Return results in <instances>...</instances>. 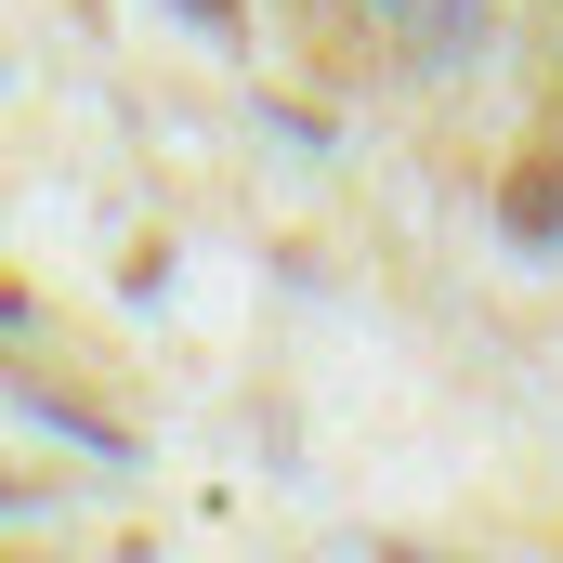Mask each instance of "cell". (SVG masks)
Segmentation results:
<instances>
[{
  "label": "cell",
  "mask_w": 563,
  "mask_h": 563,
  "mask_svg": "<svg viewBox=\"0 0 563 563\" xmlns=\"http://www.w3.org/2000/svg\"><path fill=\"white\" fill-rule=\"evenodd\" d=\"M511 236L525 250H563V157H525L511 170Z\"/></svg>",
  "instance_id": "6da1fadb"
},
{
  "label": "cell",
  "mask_w": 563,
  "mask_h": 563,
  "mask_svg": "<svg viewBox=\"0 0 563 563\" xmlns=\"http://www.w3.org/2000/svg\"><path fill=\"white\" fill-rule=\"evenodd\" d=\"M184 13H236V0H184Z\"/></svg>",
  "instance_id": "7a4b0ae2"
}]
</instances>
